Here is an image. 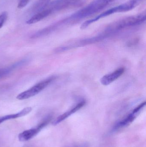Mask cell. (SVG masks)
Wrapping results in <instances>:
<instances>
[{
	"label": "cell",
	"mask_w": 146,
	"mask_h": 147,
	"mask_svg": "<svg viewBox=\"0 0 146 147\" xmlns=\"http://www.w3.org/2000/svg\"><path fill=\"white\" fill-rule=\"evenodd\" d=\"M31 111V107H27V108H25L18 113L7 115L2 117H0V124L2 123L3 122L5 121H8V120L16 119V118H19V117L25 116L28 115L29 113H30Z\"/></svg>",
	"instance_id": "30bf717a"
},
{
	"label": "cell",
	"mask_w": 146,
	"mask_h": 147,
	"mask_svg": "<svg viewBox=\"0 0 146 147\" xmlns=\"http://www.w3.org/2000/svg\"><path fill=\"white\" fill-rule=\"evenodd\" d=\"M139 113V111L135 110L134 109L132 113H130L125 118L123 119L121 121L118 122L114 126L112 129V131L115 132V131H117L131 124L134 121Z\"/></svg>",
	"instance_id": "8992f818"
},
{
	"label": "cell",
	"mask_w": 146,
	"mask_h": 147,
	"mask_svg": "<svg viewBox=\"0 0 146 147\" xmlns=\"http://www.w3.org/2000/svg\"><path fill=\"white\" fill-rule=\"evenodd\" d=\"M125 68L121 67L112 73L106 74L102 77L100 79V82L103 85H108L120 78L123 74Z\"/></svg>",
	"instance_id": "52a82bcc"
},
{
	"label": "cell",
	"mask_w": 146,
	"mask_h": 147,
	"mask_svg": "<svg viewBox=\"0 0 146 147\" xmlns=\"http://www.w3.org/2000/svg\"><path fill=\"white\" fill-rule=\"evenodd\" d=\"M51 0H37L30 9L32 14L39 13L46 8L50 3Z\"/></svg>",
	"instance_id": "8fae6325"
},
{
	"label": "cell",
	"mask_w": 146,
	"mask_h": 147,
	"mask_svg": "<svg viewBox=\"0 0 146 147\" xmlns=\"http://www.w3.org/2000/svg\"><path fill=\"white\" fill-rule=\"evenodd\" d=\"M51 119V117L49 116L39 123L37 127L25 130L20 133L18 136L19 140L21 142H26L32 139L38 134L43 128L47 126Z\"/></svg>",
	"instance_id": "5b68a950"
},
{
	"label": "cell",
	"mask_w": 146,
	"mask_h": 147,
	"mask_svg": "<svg viewBox=\"0 0 146 147\" xmlns=\"http://www.w3.org/2000/svg\"><path fill=\"white\" fill-rule=\"evenodd\" d=\"M144 0H129L126 2L114 7L111 8L105 12H103L100 14L99 15L95 18L87 20L82 23L81 26V29H84L89 26L90 25L99 20L100 19L104 17H107L111 15L117 13L127 12L134 9L139 6Z\"/></svg>",
	"instance_id": "7a4b0ae2"
},
{
	"label": "cell",
	"mask_w": 146,
	"mask_h": 147,
	"mask_svg": "<svg viewBox=\"0 0 146 147\" xmlns=\"http://www.w3.org/2000/svg\"><path fill=\"white\" fill-rule=\"evenodd\" d=\"M17 65L15 64V65L11 66V67L0 69V78H3V77L7 76L11 72L13 68H15V67H17Z\"/></svg>",
	"instance_id": "7c38bea8"
},
{
	"label": "cell",
	"mask_w": 146,
	"mask_h": 147,
	"mask_svg": "<svg viewBox=\"0 0 146 147\" xmlns=\"http://www.w3.org/2000/svg\"><path fill=\"white\" fill-rule=\"evenodd\" d=\"M109 0H93L89 4L70 16L64 22L76 21L99 13L110 4Z\"/></svg>",
	"instance_id": "6da1fadb"
},
{
	"label": "cell",
	"mask_w": 146,
	"mask_h": 147,
	"mask_svg": "<svg viewBox=\"0 0 146 147\" xmlns=\"http://www.w3.org/2000/svg\"><path fill=\"white\" fill-rule=\"evenodd\" d=\"M145 11L141 13L122 18L110 25L107 28L109 32H115L125 28L139 25L145 21Z\"/></svg>",
	"instance_id": "3957f363"
},
{
	"label": "cell",
	"mask_w": 146,
	"mask_h": 147,
	"mask_svg": "<svg viewBox=\"0 0 146 147\" xmlns=\"http://www.w3.org/2000/svg\"><path fill=\"white\" fill-rule=\"evenodd\" d=\"M69 147H90V146L88 143L84 142L80 144H75Z\"/></svg>",
	"instance_id": "9a60e30c"
},
{
	"label": "cell",
	"mask_w": 146,
	"mask_h": 147,
	"mask_svg": "<svg viewBox=\"0 0 146 147\" xmlns=\"http://www.w3.org/2000/svg\"><path fill=\"white\" fill-rule=\"evenodd\" d=\"M55 78V76H51L41 81L30 89L19 94L16 98L18 100H23L34 96L46 88Z\"/></svg>",
	"instance_id": "277c9868"
},
{
	"label": "cell",
	"mask_w": 146,
	"mask_h": 147,
	"mask_svg": "<svg viewBox=\"0 0 146 147\" xmlns=\"http://www.w3.org/2000/svg\"><path fill=\"white\" fill-rule=\"evenodd\" d=\"M52 13V12L49 9L46 7L43 11L33 15L31 18L27 21L26 23L28 25H31L37 23L44 18H46Z\"/></svg>",
	"instance_id": "9c48e42d"
},
{
	"label": "cell",
	"mask_w": 146,
	"mask_h": 147,
	"mask_svg": "<svg viewBox=\"0 0 146 147\" xmlns=\"http://www.w3.org/2000/svg\"><path fill=\"white\" fill-rule=\"evenodd\" d=\"M86 102L85 101H82L80 102L79 103L77 104L73 108H72L71 109L68 111L67 112L63 113L62 115L59 116L57 117L55 121H53V124L54 125H56L62 122L63 121H64L65 119H67L68 117H69L70 115H73L74 113L78 111L79 110L82 108L85 104Z\"/></svg>",
	"instance_id": "ba28073f"
},
{
	"label": "cell",
	"mask_w": 146,
	"mask_h": 147,
	"mask_svg": "<svg viewBox=\"0 0 146 147\" xmlns=\"http://www.w3.org/2000/svg\"><path fill=\"white\" fill-rule=\"evenodd\" d=\"M30 1V0H19L17 7L19 9L23 8L27 5Z\"/></svg>",
	"instance_id": "5bb4252c"
},
{
	"label": "cell",
	"mask_w": 146,
	"mask_h": 147,
	"mask_svg": "<svg viewBox=\"0 0 146 147\" xmlns=\"http://www.w3.org/2000/svg\"><path fill=\"white\" fill-rule=\"evenodd\" d=\"M7 13L3 12L0 14V29L2 27L7 19Z\"/></svg>",
	"instance_id": "4fadbf2b"
}]
</instances>
